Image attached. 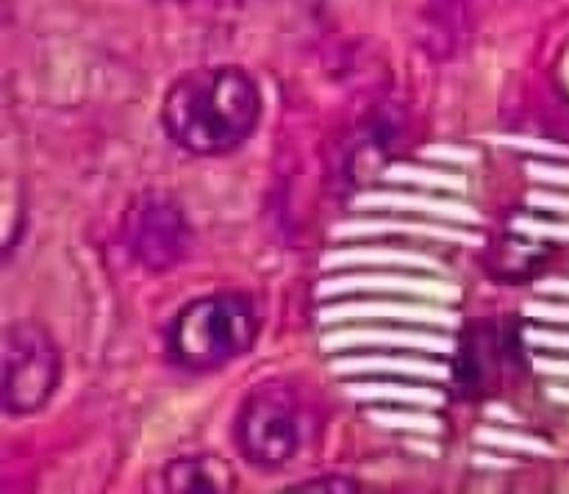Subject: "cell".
<instances>
[{
    "label": "cell",
    "instance_id": "cell-1",
    "mask_svg": "<svg viewBox=\"0 0 569 494\" xmlns=\"http://www.w3.org/2000/svg\"><path fill=\"white\" fill-rule=\"evenodd\" d=\"M261 94L239 67H203L178 78L161 105V122L176 144L194 155H220L253 133Z\"/></svg>",
    "mask_w": 569,
    "mask_h": 494
},
{
    "label": "cell",
    "instance_id": "cell-2",
    "mask_svg": "<svg viewBox=\"0 0 569 494\" xmlns=\"http://www.w3.org/2000/svg\"><path fill=\"white\" fill-rule=\"evenodd\" d=\"M256 314L239 294H211L176 316L170 353L187 370H214L253 344Z\"/></svg>",
    "mask_w": 569,
    "mask_h": 494
},
{
    "label": "cell",
    "instance_id": "cell-3",
    "mask_svg": "<svg viewBox=\"0 0 569 494\" xmlns=\"http://www.w3.org/2000/svg\"><path fill=\"white\" fill-rule=\"evenodd\" d=\"M309 431L303 397L287 383H261L239 414V447L253 464L283 466L300 453Z\"/></svg>",
    "mask_w": 569,
    "mask_h": 494
},
{
    "label": "cell",
    "instance_id": "cell-4",
    "mask_svg": "<svg viewBox=\"0 0 569 494\" xmlns=\"http://www.w3.org/2000/svg\"><path fill=\"white\" fill-rule=\"evenodd\" d=\"M59 381V350L33 322H11L3 333V403L11 414L37 411Z\"/></svg>",
    "mask_w": 569,
    "mask_h": 494
},
{
    "label": "cell",
    "instance_id": "cell-5",
    "mask_svg": "<svg viewBox=\"0 0 569 494\" xmlns=\"http://www.w3.org/2000/svg\"><path fill=\"white\" fill-rule=\"evenodd\" d=\"M189 244L181 214L167 203L144 205L131 220V250L153 270H164L183 259Z\"/></svg>",
    "mask_w": 569,
    "mask_h": 494
},
{
    "label": "cell",
    "instance_id": "cell-6",
    "mask_svg": "<svg viewBox=\"0 0 569 494\" xmlns=\"http://www.w3.org/2000/svg\"><path fill=\"white\" fill-rule=\"evenodd\" d=\"M411 294V298L439 300V303H453L461 298L459 289L448 281H428V278L415 275H395V272H361V275H342L326 281L317 294L331 298V294Z\"/></svg>",
    "mask_w": 569,
    "mask_h": 494
},
{
    "label": "cell",
    "instance_id": "cell-7",
    "mask_svg": "<svg viewBox=\"0 0 569 494\" xmlns=\"http://www.w3.org/2000/svg\"><path fill=\"white\" fill-rule=\"evenodd\" d=\"M345 320H398V322H415V325H437V327H456L459 325V314L450 309H437V305H420V303H342L328 305L320 311V322H345Z\"/></svg>",
    "mask_w": 569,
    "mask_h": 494
},
{
    "label": "cell",
    "instance_id": "cell-8",
    "mask_svg": "<svg viewBox=\"0 0 569 494\" xmlns=\"http://www.w3.org/2000/svg\"><path fill=\"white\" fill-rule=\"evenodd\" d=\"M326 350L345 347H406L426 350V353H453V339L439 333L422 331H395V327H348V331H331L322 339Z\"/></svg>",
    "mask_w": 569,
    "mask_h": 494
},
{
    "label": "cell",
    "instance_id": "cell-9",
    "mask_svg": "<svg viewBox=\"0 0 569 494\" xmlns=\"http://www.w3.org/2000/svg\"><path fill=\"white\" fill-rule=\"evenodd\" d=\"M353 209H381V211H411V214H426L433 220H453V222H481L472 205L459 203V200L428 198V194L411 192H370L353 200Z\"/></svg>",
    "mask_w": 569,
    "mask_h": 494
},
{
    "label": "cell",
    "instance_id": "cell-10",
    "mask_svg": "<svg viewBox=\"0 0 569 494\" xmlns=\"http://www.w3.org/2000/svg\"><path fill=\"white\" fill-rule=\"evenodd\" d=\"M333 236L348 239V236H378V233H406V236H420V239H437V242H453V244H481V236L461 228L437 225V222H409V220H348L342 225L333 228Z\"/></svg>",
    "mask_w": 569,
    "mask_h": 494
},
{
    "label": "cell",
    "instance_id": "cell-11",
    "mask_svg": "<svg viewBox=\"0 0 569 494\" xmlns=\"http://www.w3.org/2000/svg\"><path fill=\"white\" fill-rule=\"evenodd\" d=\"M167 492H228L233 486V472L226 461L217 458H178L164 466Z\"/></svg>",
    "mask_w": 569,
    "mask_h": 494
},
{
    "label": "cell",
    "instance_id": "cell-12",
    "mask_svg": "<svg viewBox=\"0 0 569 494\" xmlns=\"http://www.w3.org/2000/svg\"><path fill=\"white\" fill-rule=\"evenodd\" d=\"M331 372L337 375H376V372H392V375L409 377H433L442 381L450 375L448 364L422 359H387V355H359V359H337L331 361Z\"/></svg>",
    "mask_w": 569,
    "mask_h": 494
},
{
    "label": "cell",
    "instance_id": "cell-13",
    "mask_svg": "<svg viewBox=\"0 0 569 494\" xmlns=\"http://www.w3.org/2000/svg\"><path fill=\"white\" fill-rule=\"evenodd\" d=\"M326 270L339 266H403V270H437V261L411 250H389V248H356L337 250V253L322 255Z\"/></svg>",
    "mask_w": 569,
    "mask_h": 494
},
{
    "label": "cell",
    "instance_id": "cell-14",
    "mask_svg": "<svg viewBox=\"0 0 569 494\" xmlns=\"http://www.w3.org/2000/svg\"><path fill=\"white\" fill-rule=\"evenodd\" d=\"M345 394L365 403H400V405H442L445 397L428 386H400V383H348Z\"/></svg>",
    "mask_w": 569,
    "mask_h": 494
},
{
    "label": "cell",
    "instance_id": "cell-15",
    "mask_svg": "<svg viewBox=\"0 0 569 494\" xmlns=\"http://www.w3.org/2000/svg\"><path fill=\"white\" fill-rule=\"evenodd\" d=\"M387 178L398 183H415V186L453 189V192H465L467 189V181H461V178L448 175V172H439V170H420V167H411V164L392 167V170H387Z\"/></svg>",
    "mask_w": 569,
    "mask_h": 494
},
{
    "label": "cell",
    "instance_id": "cell-16",
    "mask_svg": "<svg viewBox=\"0 0 569 494\" xmlns=\"http://www.w3.org/2000/svg\"><path fill=\"white\" fill-rule=\"evenodd\" d=\"M370 420L383 427H398V431H415V433H439L442 422L433 414H422V411H372Z\"/></svg>",
    "mask_w": 569,
    "mask_h": 494
},
{
    "label": "cell",
    "instance_id": "cell-17",
    "mask_svg": "<svg viewBox=\"0 0 569 494\" xmlns=\"http://www.w3.org/2000/svg\"><path fill=\"white\" fill-rule=\"evenodd\" d=\"M478 438L489 447H500V450H520V453H550L539 438L522 436V433H509V431H478Z\"/></svg>",
    "mask_w": 569,
    "mask_h": 494
},
{
    "label": "cell",
    "instance_id": "cell-18",
    "mask_svg": "<svg viewBox=\"0 0 569 494\" xmlns=\"http://www.w3.org/2000/svg\"><path fill=\"white\" fill-rule=\"evenodd\" d=\"M515 231L526 233V236H553V239H569V228H561V225H545V222L526 220V216H520V220H515Z\"/></svg>",
    "mask_w": 569,
    "mask_h": 494
},
{
    "label": "cell",
    "instance_id": "cell-19",
    "mask_svg": "<svg viewBox=\"0 0 569 494\" xmlns=\"http://www.w3.org/2000/svg\"><path fill=\"white\" fill-rule=\"evenodd\" d=\"M306 488H311V492H350V483L345 481H315V483H306Z\"/></svg>",
    "mask_w": 569,
    "mask_h": 494
},
{
    "label": "cell",
    "instance_id": "cell-20",
    "mask_svg": "<svg viewBox=\"0 0 569 494\" xmlns=\"http://www.w3.org/2000/svg\"><path fill=\"white\" fill-rule=\"evenodd\" d=\"M181 3H183V0H181Z\"/></svg>",
    "mask_w": 569,
    "mask_h": 494
}]
</instances>
